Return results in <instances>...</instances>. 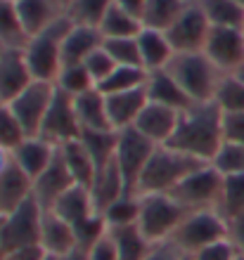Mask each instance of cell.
I'll return each instance as SVG.
<instances>
[{
  "label": "cell",
  "instance_id": "obj_14",
  "mask_svg": "<svg viewBox=\"0 0 244 260\" xmlns=\"http://www.w3.org/2000/svg\"><path fill=\"white\" fill-rule=\"evenodd\" d=\"M74 185H76V180L71 178V173H69V166H67V161H64V156H62L60 147L55 151L50 166L31 182L34 197H36V201L43 206V211H50V208L57 204V199L67 192V189H71Z\"/></svg>",
  "mask_w": 244,
  "mask_h": 260
},
{
  "label": "cell",
  "instance_id": "obj_6",
  "mask_svg": "<svg viewBox=\"0 0 244 260\" xmlns=\"http://www.w3.org/2000/svg\"><path fill=\"white\" fill-rule=\"evenodd\" d=\"M223 175L211 164H204L190 173L183 182H178L171 189V197L183 206L187 213L192 211H218L221 213V199H223Z\"/></svg>",
  "mask_w": 244,
  "mask_h": 260
},
{
  "label": "cell",
  "instance_id": "obj_34",
  "mask_svg": "<svg viewBox=\"0 0 244 260\" xmlns=\"http://www.w3.org/2000/svg\"><path fill=\"white\" fill-rule=\"evenodd\" d=\"M149 78V71L145 67H116L97 88L104 95H114V92H126V90L143 88Z\"/></svg>",
  "mask_w": 244,
  "mask_h": 260
},
{
  "label": "cell",
  "instance_id": "obj_9",
  "mask_svg": "<svg viewBox=\"0 0 244 260\" xmlns=\"http://www.w3.org/2000/svg\"><path fill=\"white\" fill-rule=\"evenodd\" d=\"M119 133L121 135H119V149H116V166H119V171L123 175L128 194L138 197L140 175H143L152 151L156 149V144L152 140H147L143 133H138L135 128H126L119 130Z\"/></svg>",
  "mask_w": 244,
  "mask_h": 260
},
{
  "label": "cell",
  "instance_id": "obj_60",
  "mask_svg": "<svg viewBox=\"0 0 244 260\" xmlns=\"http://www.w3.org/2000/svg\"><path fill=\"white\" fill-rule=\"evenodd\" d=\"M242 34H244V24H242Z\"/></svg>",
  "mask_w": 244,
  "mask_h": 260
},
{
  "label": "cell",
  "instance_id": "obj_11",
  "mask_svg": "<svg viewBox=\"0 0 244 260\" xmlns=\"http://www.w3.org/2000/svg\"><path fill=\"white\" fill-rule=\"evenodd\" d=\"M209 31L211 21L206 19L202 7L197 5V0H190L180 17L166 28V38L176 52H204Z\"/></svg>",
  "mask_w": 244,
  "mask_h": 260
},
{
  "label": "cell",
  "instance_id": "obj_41",
  "mask_svg": "<svg viewBox=\"0 0 244 260\" xmlns=\"http://www.w3.org/2000/svg\"><path fill=\"white\" fill-rule=\"evenodd\" d=\"M213 100L223 111H244V83L230 74L223 76Z\"/></svg>",
  "mask_w": 244,
  "mask_h": 260
},
{
  "label": "cell",
  "instance_id": "obj_38",
  "mask_svg": "<svg viewBox=\"0 0 244 260\" xmlns=\"http://www.w3.org/2000/svg\"><path fill=\"white\" fill-rule=\"evenodd\" d=\"M109 232V225L102 213H93L88 218L78 220L74 225V234H76V246L83 248V251H90L97 241Z\"/></svg>",
  "mask_w": 244,
  "mask_h": 260
},
{
  "label": "cell",
  "instance_id": "obj_2",
  "mask_svg": "<svg viewBox=\"0 0 244 260\" xmlns=\"http://www.w3.org/2000/svg\"><path fill=\"white\" fill-rule=\"evenodd\" d=\"M202 166L204 161L171 147V144H156V149L152 151L143 175H140L138 197L140 194H169L178 182H183L190 173H195Z\"/></svg>",
  "mask_w": 244,
  "mask_h": 260
},
{
  "label": "cell",
  "instance_id": "obj_5",
  "mask_svg": "<svg viewBox=\"0 0 244 260\" xmlns=\"http://www.w3.org/2000/svg\"><path fill=\"white\" fill-rule=\"evenodd\" d=\"M221 239H228V220L218 211H192L176 227L169 241L183 255H195Z\"/></svg>",
  "mask_w": 244,
  "mask_h": 260
},
{
  "label": "cell",
  "instance_id": "obj_53",
  "mask_svg": "<svg viewBox=\"0 0 244 260\" xmlns=\"http://www.w3.org/2000/svg\"><path fill=\"white\" fill-rule=\"evenodd\" d=\"M3 225H5V213H0V255H3Z\"/></svg>",
  "mask_w": 244,
  "mask_h": 260
},
{
  "label": "cell",
  "instance_id": "obj_20",
  "mask_svg": "<svg viewBox=\"0 0 244 260\" xmlns=\"http://www.w3.org/2000/svg\"><path fill=\"white\" fill-rule=\"evenodd\" d=\"M55 151H57L55 144H50L48 140H43L41 135H31V137H26L17 149L10 151V154H12L14 164L19 166L21 171L29 175V180L34 182V180L50 166Z\"/></svg>",
  "mask_w": 244,
  "mask_h": 260
},
{
  "label": "cell",
  "instance_id": "obj_22",
  "mask_svg": "<svg viewBox=\"0 0 244 260\" xmlns=\"http://www.w3.org/2000/svg\"><path fill=\"white\" fill-rule=\"evenodd\" d=\"M138 48H140L143 67L147 69V71L166 69L169 62L173 59V55H176L171 41L166 38V31H159V28L143 26V31L138 34Z\"/></svg>",
  "mask_w": 244,
  "mask_h": 260
},
{
  "label": "cell",
  "instance_id": "obj_55",
  "mask_svg": "<svg viewBox=\"0 0 244 260\" xmlns=\"http://www.w3.org/2000/svg\"><path fill=\"white\" fill-rule=\"evenodd\" d=\"M43 260H57V258H52V255H45V258H43Z\"/></svg>",
  "mask_w": 244,
  "mask_h": 260
},
{
  "label": "cell",
  "instance_id": "obj_49",
  "mask_svg": "<svg viewBox=\"0 0 244 260\" xmlns=\"http://www.w3.org/2000/svg\"><path fill=\"white\" fill-rule=\"evenodd\" d=\"M228 239L237 248V253L244 255V213L228 220Z\"/></svg>",
  "mask_w": 244,
  "mask_h": 260
},
{
  "label": "cell",
  "instance_id": "obj_52",
  "mask_svg": "<svg viewBox=\"0 0 244 260\" xmlns=\"http://www.w3.org/2000/svg\"><path fill=\"white\" fill-rule=\"evenodd\" d=\"M57 260H90V255H88V251H83V248H74L71 253L62 255V258H57Z\"/></svg>",
  "mask_w": 244,
  "mask_h": 260
},
{
  "label": "cell",
  "instance_id": "obj_59",
  "mask_svg": "<svg viewBox=\"0 0 244 260\" xmlns=\"http://www.w3.org/2000/svg\"><path fill=\"white\" fill-rule=\"evenodd\" d=\"M237 260H244V255H239V258H237Z\"/></svg>",
  "mask_w": 244,
  "mask_h": 260
},
{
  "label": "cell",
  "instance_id": "obj_32",
  "mask_svg": "<svg viewBox=\"0 0 244 260\" xmlns=\"http://www.w3.org/2000/svg\"><path fill=\"white\" fill-rule=\"evenodd\" d=\"M140 31H143V21L130 17L128 12H123L116 5L109 7V12L104 14V19L100 24V34L104 41H109V38H138Z\"/></svg>",
  "mask_w": 244,
  "mask_h": 260
},
{
  "label": "cell",
  "instance_id": "obj_27",
  "mask_svg": "<svg viewBox=\"0 0 244 260\" xmlns=\"http://www.w3.org/2000/svg\"><path fill=\"white\" fill-rule=\"evenodd\" d=\"M119 130H83L81 133V140L83 147L88 149V154L93 156L95 161L97 171L107 168L109 164L116 161V149H119Z\"/></svg>",
  "mask_w": 244,
  "mask_h": 260
},
{
  "label": "cell",
  "instance_id": "obj_56",
  "mask_svg": "<svg viewBox=\"0 0 244 260\" xmlns=\"http://www.w3.org/2000/svg\"><path fill=\"white\" fill-rule=\"evenodd\" d=\"M183 260H195V258H192V255H183Z\"/></svg>",
  "mask_w": 244,
  "mask_h": 260
},
{
  "label": "cell",
  "instance_id": "obj_63",
  "mask_svg": "<svg viewBox=\"0 0 244 260\" xmlns=\"http://www.w3.org/2000/svg\"><path fill=\"white\" fill-rule=\"evenodd\" d=\"M0 107H3V104H0Z\"/></svg>",
  "mask_w": 244,
  "mask_h": 260
},
{
  "label": "cell",
  "instance_id": "obj_21",
  "mask_svg": "<svg viewBox=\"0 0 244 260\" xmlns=\"http://www.w3.org/2000/svg\"><path fill=\"white\" fill-rule=\"evenodd\" d=\"M145 90H147L149 102L164 104V107H171V109H176V111H185L187 107L195 104L190 97H187V92L178 85V81L166 71V69L149 71Z\"/></svg>",
  "mask_w": 244,
  "mask_h": 260
},
{
  "label": "cell",
  "instance_id": "obj_12",
  "mask_svg": "<svg viewBox=\"0 0 244 260\" xmlns=\"http://www.w3.org/2000/svg\"><path fill=\"white\" fill-rule=\"evenodd\" d=\"M55 97V83L48 81H34L21 95H17L12 102L7 104L14 111V116L21 121L26 135H38V130L43 125V118L48 114L50 104Z\"/></svg>",
  "mask_w": 244,
  "mask_h": 260
},
{
  "label": "cell",
  "instance_id": "obj_51",
  "mask_svg": "<svg viewBox=\"0 0 244 260\" xmlns=\"http://www.w3.org/2000/svg\"><path fill=\"white\" fill-rule=\"evenodd\" d=\"M116 7H121L123 12H128L130 17L143 21L145 17V10H147V0H114Z\"/></svg>",
  "mask_w": 244,
  "mask_h": 260
},
{
  "label": "cell",
  "instance_id": "obj_47",
  "mask_svg": "<svg viewBox=\"0 0 244 260\" xmlns=\"http://www.w3.org/2000/svg\"><path fill=\"white\" fill-rule=\"evenodd\" d=\"M88 255H90V260H121L119 258V251H116V244H114V239L109 237V232L97 241L95 246L90 248Z\"/></svg>",
  "mask_w": 244,
  "mask_h": 260
},
{
  "label": "cell",
  "instance_id": "obj_17",
  "mask_svg": "<svg viewBox=\"0 0 244 260\" xmlns=\"http://www.w3.org/2000/svg\"><path fill=\"white\" fill-rule=\"evenodd\" d=\"M107 97V114H109V123L114 130H126L133 128L138 121V116L143 114V109L147 107L149 97L147 90L135 88V90H126V92H114V95H104Z\"/></svg>",
  "mask_w": 244,
  "mask_h": 260
},
{
  "label": "cell",
  "instance_id": "obj_19",
  "mask_svg": "<svg viewBox=\"0 0 244 260\" xmlns=\"http://www.w3.org/2000/svg\"><path fill=\"white\" fill-rule=\"evenodd\" d=\"M17 10L31 38V36L41 34L43 28L52 26L55 21H60L67 14V3L64 0H19Z\"/></svg>",
  "mask_w": 244,
  "mask_h": 260
},
{
  "label": "cell",
  "instance_id": "obj_44",
  "mask_svg": "<svg viewBox=\"0 0 244 260\" xmlns=\"http://www.w3.org/2000/svg\"><path fill=\"white\" fill-rule=\"evenodd\" d=\"M83 64H86V69H88V74L93 76L95 85H100V83L104 81V78H107V76L112 74L116 67H119V64L112 59V55L104 50V45H102L100 50H95V52H93V55H90Z\"/></svg>",
  "mask_w": 244,
  "mask_h": 260
},
{
  "label": "cell",
  "instance_id": "obj_24",
  "mask_svg": "<svg viewBox=\"0 0 244 260\" xmlns=\"http://www.w3.org/2000/svg\"><path fill=\"white\" fill-rule=\"evenodd\" d=\"M74 107H76V116L83 130H112L109 123V114H107V97L100 88H93L88 92L74 97Z\"/></svg>",
  "mask_w": 244,
  "mask_h": 260
},
{
  "label": "cell",
  "instance_id": "obj_48",
  "mask_svg": "<svg viewBox=\"0 0 244 260\" xmlns=\"http://www.w3.org/2000/svg\"><path fill=\"white\" fill-rule=\"evenodd\" d=\"M143 260H183V253L171 241H156Z\"/></svg>",
  "mask_w": 244,
  "mask_h": 260
},
{
  "label": "cell",
  "instance_id": "obj_31",
  "mask_svg": "<svg viewBox=\"0 0 244 260\" xmlns=\"http://www.w3.org/2000/svg\"><path fill=\"white\" fill-rule=\"evenodd\" d=\"M197 5L204 10L211 26H232L242 28L244 7L237 0H197Z\"/></svg>",
  "mask_w": 244,
  "mask_h": 260
},
{
  "label": "cell",
  "instance_id": "obj_42",
  "mask_svg": "<svg viewBox=\"0 0 244 260\" xmlns=\"http://www.w3.org/2000/svg\"><path fill=\"white\" fill-rule=\"evenodd\" d=\"M119 67H143L138 38H109L102 43Z\"/></svg>",
  "mask_w": 244,
  "mask_h": 260
},
{
  "label": "cell",
  "instance_id": "obj_39",
  "mask_svg": "<svg viewBox=\"0 0 244 260\" xmlns=\"http://www.w3.org/2000/svg\"><path fill=\"white\" fill-rule=\"evenodd\" d=\"M26 130H24V125H21V121L17 116H14V111L7 107V104H3L0 107V147L7 151L17 149L24 140H26Z\"/></svg>",
  "mask_w": 244,
  "mask_h": 260
},
{
  "label": "cell",
  "instance_id": "obj_18",
  "mask_svg": "<svg viewBox=\"0 0 244 260\" xmlns=\"http://www.w3.org/2000/svg\"><path fill=\"white\" fill-rule=\"evenodd\" d=\"M41 248L45 251V255H52V258H62V255L71 253L74 248H78L74 225L60 218L55 211H43Z\"/></svg>",
  "mask_w": 244,
  "mask_h": 260
},
{
  "label": "cell",
  "instance_id": "obj_28",
  "mask_svg": "<svg viewBox=\"0 0 244 260\" xmlns=\"http://www.w3.org/2000/svg\"><path fill=\"white\" fill-rule=\"evenodd\" d=\"M109 237L114 239L116 251H119V258L121 260H143L149 253V248H152V241L143 234L138 222L109 227Z\"/></svg>",
  "mask_w": 244,
  "mask_h": 260
},
{
  "label": "cell",
  "instance_id": "obj_40",
  "mask_svg": "<svg viewBox=\"0 0 244 260\" xmlns=\"http://www.w3.org/2000/svg\"><path fill=\"white\" fill-rule=\"evenodd\" d=\"M138 213H140V197L126 194L116 204L109 206L102 215H104L109 227H119V225H133V222H138Z\"/></svg>",
  "mask_w": 244,
  "mask_h": 260
},
{
  "label": "cell",
  "instance_id": "obj_13",
  "mask_svg": "<svg viewBox=\"0 0 244 260\" xmlns=\"http://www.w3.org/2000/svg\"><path fill=\"white\" fill-rule=\"evenodd\" d=\"M204 55L216 64L225 76L235 74L244 64V34L242 28L232 26H211Z\"/></svg>",
  "mask_w": 244,
  "mask_h": 260
},
{
  "label": "cell",
  "instance_id": "obj_1",
  "mask_svg": "<svg viewBox=\"0 0 244 260\" xmlns=\"http://www.w3.org/2000/svg\"><path fill=\"white\" fill-rule=\"evenodd\" d=\"M223 142V109L216 104V100H211V102H195L180 111L178 128L169 144L204 164H211Z\"/></svg>",
  "mask_w": 244,
  "mask_h": 260
},
{
  "label": "cell",
  "instance_id": "obj_37",
  "mask_svg": "<svg viewBox=\"0 0 244 260\" xmlns=\"http://www.w3.org/2000/svg\"><path fill=\"white\" fill-rule=\"evenodd\" d=\"M223 199H221V215L225 220L244 213V173L223 175Z\"/></svg>",
  "mask_w": 244,
  "mask_h": 260
},
{
  "label": "cell",
  "instance_id": "obj_46",
  "mask_svg": "<svg viewBox=\"0 0 244 260\" xmlns=\"http://www.w3.org/2000/svg\"><path fill=\"white\" fill-rule=\"evenodd\" d=\"M225 142L244 144V111H223Z\"/></svg>",
  "mask_w": 244,
  "mask_h": 260
},
{
  "label": "cell",
  "instance_id": "obj_50",
  "mask_svg": "<svg viewBox=\"0 0 244 260\" xmlns=\"http://www.w3.org/2000/svg\"><path fill=\"white\" fill-rule=\"evenodd\" d=\"M43 258H45V251L41 246L19 248V251H10V253L0 255V260H43Z\"/></svg>",
  "mask_w": 244,
  "mask_h": 260
},
{
  "label": "cell",
  "instance_id": "obj_26",
  "mask_svg": "<svg viewBox=\"0 0 244 260\" xmlns=\"http://www.w3.org/2000/svg\"><path fill=\"white\" fill-rule=\"evenodd\" d=\"M50 211H55L60 218H64L71 225H76L78 220L97 213L95 204H93V197H90V187H83V185H74L71 189H67L57 199V204Z\"/></svg>",
  "mask_w": 244,
  "mask_h": 260
},
{
  "label": "cell",
  "instance_id": "obj_61",
  "mask_svg": "<svg viewBox=\"0 0 244 260\" xmlns=\"http://www.w3.org/2000/svg\"><path fill=\"white\" fill-rule=\"evenodd\" d=\"M64 3H67V5H69V0H64Z\"/></svg>",
  "mask_w": 244,
  "mask_h": 260
},
{
  "label": "cell",
  "instance_id": "obj_58",
  "mask_svg": "<svg viewBox=\"0 0 244 260\" xmlns=\"http://www.w3.org/2000/svg\"><path fill=\"white\" fill-rule=\"evenodd\" d=\"M3 50H7V48H3V45H0V52H3Z\"/></svg>",
  "mask_w": 244,
  "mask_h": 260
},
{
  "label": "cell",
  "instance_id": "obj_3",
  "mask_svg": "<svg viewBox=\"0 0 244 260\" xmlns=\"http://www.w3.org/2000/svg\"><path fill=\"white\" fill-rule=\"evenodd\" d=\"M192 102H211L223 81V71L204 52H176L166 67Z\"/></svg>",
  "mask_w": 244,
  "mask_h": 260
},
{
  "label": "cell",
  "instance_id": "obj_23",
  "mask_svg": "<svg viewBox=\"0 0 244 260\" xmlns=\"http://www.w3.org/2000/svg\"><path fill=\"white\" fill-rule=\"evenodd\" d=\"M102 38L100 28L93 26H71L69 36L64 38V45H62V67H69V64H83L95 50L102 48Z\"/></svg>",
  "mask_w": 244,
  "mask_h": 260
},
{
  "label": "cell",
  "instance_id": "obj_62",
  "mask_svg": "<svg viewBox=\"0 0 244 260\" xmlns=\"http://www.w3.org/2000/svg\"><path fill=\"white\" fill-rule=\"evenodd\" d=\"M14 3H19V0H14Z\"/></svg>",
  "mask_w": 244,
  "mask_h": 260
},
{
  "label": "cell",
  "instance_id": "obj_7",
  "mask_svg": "<svg viewBox=\"0 0 244 260\" xmlns=\"http://www.w3.org/2000/svg\"><path fill=\"white\" fill-rule=\"evenodd\" d=\"M185 215L187 211L171 194H140L138 227L152 244L169 241Z\"/></svg>",
  "mask_w": 244,
  "mask_h": 260
},
{
  "label": "cell",
  "instance_id": "obj_54",
  "mask_svg": "<svg viewBox=\"0 0 244 260\" xmlns=\"http://www.w3.org/2000/svg\"><path fill=\"white\" fill-rule=\"evenodd\" d=\"M230 76H235V78H239V81L244 83V64H242V67H239V69H237V71H235V74H230Z\"/></svg>",
  "mask_w": 244,
  "mask_h": 260
},
{
  "label": "cell",
  "instance_id": "obj_33",
  "mask_svg": "<svg viewBox=\"0 0 244 260\" xmlns=\"http://www.w3.org/2000/svg\"><path fill=\"white\" fill-rule=\"evenodd\" d=\"M187 3H190V0H147L143 26L166 31V28L180 17V12L187 7Z\"/></svg>",
  "mask_w": 244,
  "mask_h": 260
},
{
  "label": "cell",
  "instance_id": "obj_10",
  "mask_svg": "<svg viewBox=\"0 0 244 260\" xmlns=\"http://www.w3.org/2000/svg\"><path fill=\"white\" fill-rule=\"evenodd\" d=\"M38 135L43 140H48L50 144H55V147H62V144L81 137V123H78V116H76L74 95H69V92H64V90L55 85L52 104H50L48 114L43 118Z\"/></svg>",
  "mask_w": 244,
  "mask_h": 260
},
{
  "label": "cell",
  "instance_id": "obj_4",
  "mask_svg": "<svg viewBox=\"0 0 244 260\" xmlns=\"http://www.w3.org/2000/svg\"><path fill=\"white\" fill-rule=\"evenodd\" d=\"M71 26H74V21L64 14L52 26L43 28L41 34L29 38L24 57H26V64L36 81H57V74L62 69V45H64V38L69 36Z\"/></svg>",
  "mask_w": 244,
  "mask_h": 260
},
{
  "label": "cell",
  "instance_id": "obj_30",
  "mask_svg": "<svg viewBox=\"0 0 244 260\" xmlns=\"http://www.w3.org/2000/svg\"><path fill=\"white\" fill-rule=\"evenodd\" d=\"M60 151L69 166L71 178L76 180V185H83V187L93 185V180H95V175H97V166H95V161H93V156L88 154V149L83 147L81 140H71V142L62 144Z\"/></svg>",
  "mask_w": 244,
  "mask_h": 260
},
{
  "label": "cell",
  "instance_id": "obj_35",
  "mask_svg": "<svg viewBox=\"0 0 244 260\" xmlns=\"http://www.w3.org/2000/svg\"><path fill=\"white\" fill-rule=\"evenodd\" d=\"M112 5H114V0H69L67 17L76 26L100 28L104 14L109 12Z\"/></svg>",
  "mask_w": 244,
  "mask_h": 260
},
{
  "label": "cell",
  "instance_id": "obj_25",
  "mask_svg": "<svg viewBox=\"0 0 244 260\" xmlns=\"http://www.w3.org/2000/svg\"><path fill=\"white\" fill-rule=\"evenodd\" d=\"M128 189H126V182H123V175L119 171V166L109 164L107 168L97 171L93 185H90V197H93V204H95L97 213H104L112 204H116L121 197H126Z\"/></svg>",
  "mask_w": 244,
  "mask_h": 260
},
{
  "label": "cell",
  "instance_id": "obj_15",
  "mask_svg": "<svg viewBox=\"0 0 244 260\" xmlns=\"http://www.w3.org/2000/svg\"><path fill=\"white\" fill-rule=\"evenodd\" d=\"M34 81L36 78L26 64L24 50H3L0 52V104H10Z\"/></svg>",
  "mask_w": 244,
  "mask_h": 260
},
{
  "label": "cell",
  "instance_id": "obj_43",
  "mask_svg": "<svg viewBox=\"0 0 244 260\" xmlns=\"http://www.w3.org/2000/svg\"><path fill=\"white\" fill-rule=\"evenodd\" d=\"M211 166H213L221 175H237V173H244V144L223 142V147L218 149V154L213 156Z\"/></svg>",
  "mask_w": 244,
  "mask_h": 260
},
{
  "label": "cell",
  "instance_id": "obj_16",
  "mask_svg": "<svg viewBox=\"0 0 244 260\" xmlns=\"http://www.w3.org/2000/svg\"><path fill=\"white\" fill-rule=\"evenodd\" d=\"M178 118H180V111L171 109V107H164V104L147 102V107L138 116L133 128L138 133H143L154 144H169L178 128Z\"/></svg>",
  "mask_w": 244,
  "mask_h": 260
},
{
  "label": "cell",
  "instance_id": "obj_29",
  "mask_svg": "<svg viewBox=\"0 0 244 260\" xmlns=\"http://www.w3.org/2000/svg\"><path fill=\"white\" fill-rule=\"evenodd\" d=\"M29 34L21 24L19 10L14 0H0V45L7 50H24Z\"/></svg>",
  "mask_w": 244,
  "mask_h": 260
},
{
  "label": "cell",
  "instance_id": "obj_45",
  "mask_svg": "<svg viewBox=\"0 0 244 260\" xmlns=\"http://www.w3.org/2000/svg\"><path fill=\"white\" fill-rule=\"evenodd\" d=\"M192 258L195 260H237L239 253L237 248L232 246L230 239H221L216 244H211V246L202 248V251H197Z\"/></svg>",
  "mask_w": 244,
  "mask_h": 260
},
{
  "label": "cell",
  "instance_id": "obj_57",
  "mask_svg": "<svg viewBox=\"0 0 244 260\" xmlns=\"http://www.w3.org/2000/svg\"><path fill=\"white\" fill-rule=\"evenodd\" d=\"M237 3H239V5H242V7H244V0H237Z\"/></svg>",
  "mask_w": 244,
  "mask_h": 260
},
{
  "label": "cell",
  "instance_id": "obj_8",
  "mask_svg": "<svg viewBox=\"0 0 244 260\" xmlns=\"http://www.w3.org/2000/svg\"><path fill=\"white\" fill-rule=\"evenodd\" d=\"M41 227H43V206L31 194L17 208L5 213L3 253L19 251V248L41 246Z\"/></svg>",
  "mask_w": 244,
  "mask_h": 260
},
{
  "label": "cell",
  "instance_id": "obj_36",
  "mask_svg": "<svg viewBox=\"0 0 244 260\" xmlns=\"http://www.w3.org/2000/svg\"><path fill=\"white\" fill-rule=\"evenodd\" d=\"M55 85L69 95H81V92H88V90L97 88L93 76L88 74L86 64H69V67H62L60 74H57V81Z\"/></svg>",
  "mask_w": 244,
  "mask_h": 260
}]
</instances>
